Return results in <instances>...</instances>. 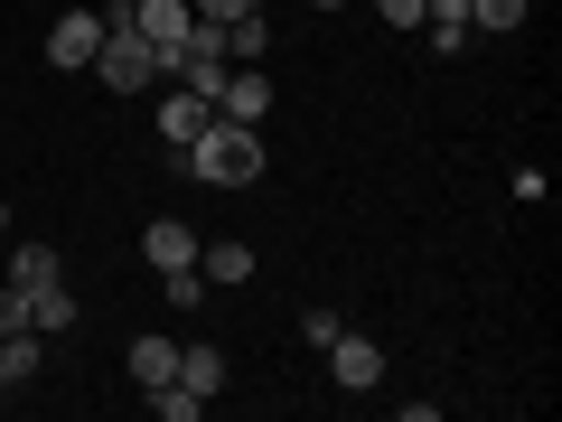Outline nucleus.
Here are the masks:
<instances>
[{"mask_svg":"<svg viewBox=\"0 0 562 422\" xmlns=\"http://www.w3.org/2000/svg\"><path fill=\"white\" fill-rule=\"evenodd\" d=\"M179 160H188V179H206V188H254V179H262V122L206 113V132L188 141Z\"/></svg>","mask_w":562,"mask_h":422,"instance_id":"obj_1","label":"nucleus"},{"mask_svg":"<svg viewBox=\"0 0 562 422\" xmlns=\"http://www.w3.org/2000/svg\"><path fill=\"white\" fill-rule=\"evenodd\" d=\"M103 10V47H94V76L113 85V95H150L160 85V47L132 29V0H94Z\"/></svg>","mask_w":562,"mask_h":422,"instance_id":"obj_2","label":"nucleus"},{"mask_svg":"<svg viewBox=\"0 0 562 422\" xmlns=\"http://www.w3.org/2000/svg\"><path fill=\"white\" fill-rule=\"evenodd\" d=\"M319 357H328V385H338V395H375L384 385V347L366 338V329H338Z\"/></svg>","mask_w":562,"mask_h":422,"instance_id":"obj_3","label":"nucleus"},{"mask_svg":"<svg viewBox=\"0 0 562 422\" xmlns=\"http://www.w3.org/2000/svg\"><path fill=\"white\" fill-rule=\"evenodd\" d=\"M94 47H103V10H94V0H76V10L47 29V66H66V76H76V66H94Z\"/></svg>","mask_w":562,"mask_h":422,"instance_id":"obj_4","label":"nucleus"},{"mask_svg":"<svg viewBox=\"0 0 562 422\" xmlns=\"http://www.w3.org/2000/svg\"><path fill=\"white\" fill-rule=\"evenodd\" d=\"M132 29H140L150 47H160V76H169V57L188 47V29H198V10H188V0H132Z\"/></svg>","mask_w":562,"mask_h":422,"instance_id":"obj_5","label":"nucleus"},{"mask_svg":"<svg viewBox=\"0 0 562 422\" xmlns=\"http://www.w3.org/2000/svg\"><path fill=\"white\" fill-rule=\"evenodd\" d=\"M198 225H188V216H150V225H140V263H150V273H188V263H198Z\"/></svg>","mask_w":562,"mask_h":422,"instance_id":"obj_6","label":"nucleus"},{"mask_svg":"<svg viewBox=\"0 0 562 422\" xmlns=\"http://www.w3.org/2000/svg\"><path fill=\"white\" fill-rule=\"evenodd\" d=\"M216 113H225V122H262V113H272V76H262V66H225Z\"/></svg>","mask_w":562,"mask_h":422,"instance_id":"obj_7","label":"nucleus"},{"mask_svg":"<svg viewBox=\"0 0 562 422\" xmlns=\"http://www.w3.org/2000/svg\"><path fill=\"white\" fill-rule=\"evenodd\" d=\"M122 366H132V385L150 395V385H169V376H179V338H160V329H140V338L122 347Z\"/></svg>","mask_w":562,"mask_h":422,"instance_id":"obj_8","label":"nucleus"},{"mask_svg":"<svg viewBox=\"0 0 562 422\" xmlns=\"http://www.w3.org/2000/svg\"><path fill=\"white\" fill-rule=\"evenodd\" d=\"M206 113H216L206 95H188V85H169V95H160V141H169V151H188V141L206 132Z\"/></svg>","mask_w":562,"mask_h":422,"instance_id":"obj_9","label":"nucleus"},{"mask_svg":"<svg viewBox=\"0 0 562 422\" xmlns=\"http://www.w3.org/2000/svg\"><path fill=\"white\" fill-rule=\"evenodd\" d=\"M179 385H188V395H198V403H216L225 395V347H179Z\"/></svg>","mask_w":562,"mask_h":422,"instance_id":"obj_10","label":"nucleus"},{"mask_svg":"<svg viewBox=\"0 0 562 422\" xmlns=\"http://www.w3.org/2000/svg\"><path fill=\"white\" fill-rule=\"evenodd\" d=\"M10 281H20V291H47V281H66L57 244H10Z\"/></svg>","mask_w":562,"mask_h":422,"instance_id":"obj_11","label":"nucleus"},{"mask_svg":"<svg viewBox=\"0 0 562 422\" xmlns=\"http://www.w3.org/2000/svg\"><path fill=\"white\" fill-rule=\"evenodd\" d=\"M198 281H254V244H198Z\"/></svg>","mask_w":562,"mask_h":422,"instance_id":"obj_12","label":"nucleus"},{"mask_svg":"<svg viewBox=\"0 0 562 422\" xmlns=\"http://www.w3.org/2000/svg\"><path fill=\"white\" fill-rule=\"evenodd\" d=\"M29 329H38V338H57V329H76V291H66V281H47V291H29Z\"/></svg>","mask_w":562,"mask_h":422,"instance_id":"obj_13","label":"nucleus"},{"mask_svg":"<svg viewBox=\"0 0 562 422\" xmlns=\"http://www.w3.org/2000/svg\"><path fill=\"white\" fill-rule=\"evenodd\" d=\"M29 376H38V329H20V338H0V395H20Z\"/></svg>","mask_w":562,"mask_h":422,"instance_id":"obj_14","label":"nucleus"},{"mask_svg":"<svg viewBox=\"0 0 562 422\" xmlns=\"http://www.w3.org/2000/svg\"><path fill=\"white\" fill-rule=\"evenodd\" d=\"M525 20H535V0H469V29H487V38H506Z\"/></svg>","mask_w":562,"mask_h":422,"instance_id":"obj_15","label":"nucleus"},{"mask_svg":"<svg viewBox=\"0 0 562 422\" xmlns=\"http://www.w3.org/2000/svg\"><path fill=\"white\" fill-rule=\"evenodd\" d=\"M150 413H160V422H198V413H206V403H198V395H188V385H179V376H169V385H150Z\"/></svg>","mask_w":562,"mask_h":422,"instance_id":"obj_16","label":"nucleus"},{"mask_svg":"<svg viewBox=\"0 0 562 422\" xmlns=\"http://www.w3.org/2000/svg\"><path fill=\"white\" fill-rule=\"evenodd\" d=\"M338 329H347V310H319V301L301 310V338H310V347H328V338H338Z\"/></svg>","mask_w":562,"mask_h":422,"instance_id":"obj_17","label":"nucleus"},{"mask_svg":"<svg viewBox=\"0 0 562 422\" xmlns=\"http://www.w3.org/2000/svg\"><path fill=\"white\" fill-rule=\"evenodd\" d=\"M20 329H29V291H20V281H0V338H20Z\"/></svg>","mask_w":562,"mask_h":422,"instance_id":"obj_18","label":"nucleus"},{"mask_svg":"<svg viewBox=\"0 0 562 422\" xmlns=\"http://www.w3.org/2000/svg\"><path fill=\"white\" fill-rule=\"evenodd\" d=\"M188 10H198V20H216V29H235V20H254L262 0H188Z\"/></svg>","mask_w":562,"mask_h":422,"instance_id":"obj_19","label":"nucleus"},{"mask_svg":"<svg viewBox=\"0 0 562 422\" xmlns=\"http://www.w3.org/2000/svg\"><path fill=\"white\" fill-rule=\"evenodd\" d=\"M431 57H469V20H431Z\"/></svg>","mask_w":562,"mask_h":422,"instance_id":"obj_20","label":"nucleus"},{"mask_svg":"<svg viewBox=\"0 0 562 422\" xmlns=\"http://www.w3.org/2000/svg\"><path fill=\"white\" fill-rule=\"evenodd\" d=\"M169 281V301H179V310H198L206 301V281H198V263H188V273H160Z\"/></svg>","mask_w":562,"mask_h":422,"instance_id":"obj_21","label":"nucleus"},{"mask_svg":"<svg viewBox=\"0 0 562 422\" xmlns=\"http://www.w3.org/2000/svg\"><path fill=\"white\" fill-rule=\"evenodd\" d=\"M375 10H384L394 29H422V0H375Z\"/></svg>","mask_w":562,"mask_h":422,"instance_id":"obj_22","label":"nucleus"},{"mask_svg":"<svg viewBox=\"0 0 562 422\" xmlns=\"http://www.w3.org/2000/svg\"><path fill=\"white\" fill-rule=\"evenodd\" d=\"M422 20H469V0H422Z\"/></svg>","mask_w":562,"mask_h":422,"instance_id":"obj_23","label":"nucleus"},{"mask_svg":"<svg viewBox=\"0 0 562 422\" xmlns=\"http://www.w3.org/2000/svg\"><path fill=\"white\" fill-rule=\"evenodd\" d=\"M310 10H347V0H310Z\"/></svg>","mask_w":562,"mask_h":422,"instance_id":"obj_24","label":"nucleus"},{"mask_svg":"<svg viewBox=\"0 0 562 422\" xmlns=\"http://www.w3.org/2000/svg\"><path fill=\"white\" fill-rule=\"evenodd\" d=\"M0 235H10V207H0Z\"/></svg>","mask_w":562,"mask_h":422,"instance_id":"obj_25","label":"nucleus"}]
</instances>
